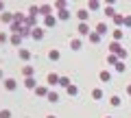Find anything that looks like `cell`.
<instances>
[{"instance_id": "obj_1", "label": "cell", "mask_w": 131, "mask_h": 118, "mask_svg": "<svg viewBox=\"0 0 131 118\" xmlns=\"http://www.w3.org/2000/svg\"><path fill=\"white\" fill-rule=\"evenodd\" d=\"M5 88H7V90H15V81L13 79H7L5 81Z\"/></svg>"}, {"instance_id": "obj_4", "label": "cell", "mask_w": 131, "mask_h": 118, "mask_svg": "<svg viewBox=\"0 0 131 118\" xmlns=\"http://www.w3.org/2000/svg\"><path fill=\"white\" fill-rule=\"evenodd\" d=\"M35 92H37V96H44V94H46V88H37Z\"/></svg>"}, {"instance_id": "obj_2", "label": "cell", "mask_w": 131, "mask_h": 118, "mask_svg": "<svg viewBox=\"0 0 131 118\" xmlns=\"http://www.w3.org/2000/svg\"><path fill=\"white\" fill-rule=\"evenodd\" d=\"M92 96H94V99H101V96H103V92H101V90H94Z\"/></svg>"}, {"instance_id": "obj_3", "label": "cell", "mask_w": 131, "mask_h": 118, "mask_svg": "<svg viewBox=\"0 0 131 118\" xmlns=\"http://www.w3.org/2000/svg\"><path fill=\"white\" fill-rule=\"evenodd\" d=\"M22 74H24V77H26V74L31 77V74H33V70H31V68H22Z\"/></svg>"}, {"instance_id": "obj_6", "label": "cell", "mask_w": 131, "mask_h": 118, "mask_svg": "<svg viewBox=\"0 0 131 118\" xmlns=\"http://www.w3.org/2000/svg\"><path fill=\"white\" fill-rule=\"evenodd\" d=\"M127 92H129V94H131V85H129V88H127Z\"/></svg>"}, {"instance_id": "obj_7", "label": "cell", "mask_w": 131, "mask_h": 118, "mask_svg": "<svg viewBox=\"0 0 131 118\" xmlns=\"http://www.w3.org/2000/svg\"><path fill=\"white\" fill-rule=\"evenodd\" d=\"M48 118H55V116H48Z\"/></svg>"}, {"instance_id": "obj_5", "label": "cell", "mask_w": 131, "mask_h": 118, "mask_svg": "<svg viewBox=\"0 0 131 118\" xmlns=\"http://www.w3.org/2000/svg\"><path fill=\"white\" fill-rule=\"evenodd\" d=\"M112 105H116V107H118V105H120V99H118V96H112Z\"/></svg>"}]
</instances>
